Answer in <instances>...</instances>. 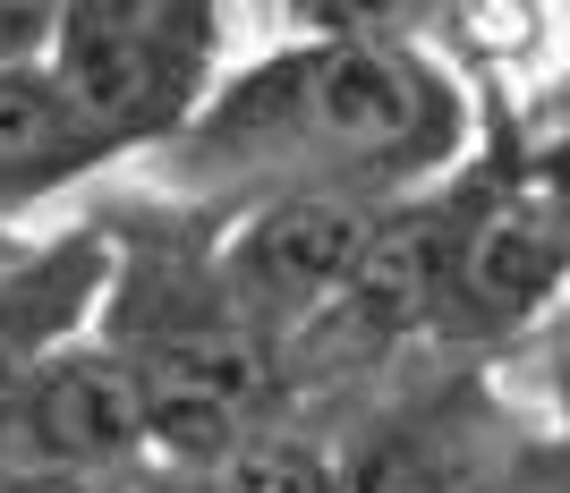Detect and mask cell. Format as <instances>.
I'll return each mask as SVG.
<instances>
[{"label":"cell","mask_w":570,"mask_h":493,"mask_svg":"<svg viewBox=\"0 0 570 493\" xmlns=\"http://www.w3.org/2000/svg\"><path fill=\"white\" fill-rule=\"evenodd\" d=\"M179 493H333V443H307L289 417L256 425L205 469H170Z\"/></svg>","instance_id":"10"},{"label":"cell","mask_w":570,"mask_h":493,"mask_svg":"<svg viewBox=\"0 0 570 493\" xmlns=\"http://www.w3.org/2000/svg\"><path fill=\"white\" fill-rule=\"evenodd\" d=\"M469 95L452 69H434L417 43H366V34H298L230 69L154 170L179 205L238 213L264 196L333 188L401 205L460 162Z\"/></svg>","instance_id":"1"},{"label":"cell","mask_w":570,"mask_h":493,"mask_svg":"<svg viewBox=\"0 0 570 493\" xmlns=\"http://www.w3.org/2000/svg\"><path fill=\"white\" fill-rule=\"evenodd\" d=\"M520 425L476 375H426L333 443V493H494Z\"/></svg>","instance_id":"5"},{"label":"cell","mask_w":570,"mask_h":493,"mask_svg":"<svg viewBox=\"0 0 570 493\" xmlns=\"http://www.w3.org/2000/svg\"><path fill=\"white\" fill-rule=\"evenodd\" d=\"M383 213H392L383 196H333V188L238 205V213H222V230H214L222 282L289 349V341H307L341 306V289L357 282V264H366V247L383 230Z\"/></svg>","instance_id":"4"},{"label":"cell","mask_w":570,"mask_h":493,"mask_svg":"<svg viewBox=\"0 0 570 493\" xmlns=\"http://www.w3.org/2000/svg\"><path fill=\"white\" fill-rule=\"evenodd\" d=\"M494 493H570V443H520Z\"/></svg>","instance_id":"13"},{"label":"cell","mask_w":570,"mask_h":493,"mask_svg":"<svg viewBox=\"0 0 570 493\" xmlns=\"http://www.w3.org/2000/svg\"><path fill=\"white\" fill-rule=\"evenodd\" d=\"M102 289H111V221L35 238V256L0 273V425H9L18 392L35 383V366L95 324Z\"/></svg>","instance_id":"9"},{"label":"cell","mask_w":570,"mask_h":493,"mask_svg":"<svg viewBox=\"0 0 570 493\" xmlns=\"http://www.w3.org/2000/svg\"><path fill=\"white\" fill-rule=\"evenodd\" d=\"M570 289V196L553 188H460L452 282L434 341H502Z\"/></svg>","instance_id":"6"},{"label":"cell","mask_w":570,"mask_h":493,"mask_svg":"<svg viewBox=\"0 0 570 493\" xmlns=\"http://www.w3.org/2000/svg\"><path fill=\"white\" fill-rule=\"evenodd\" d=\"M0 460L9 469H163L137 375L95 324L35 366V383L0 425Z\"/></svg>","instance_id":"7"},{"label":"cell","mask_w":570,"mask_h":493,"mask_svg":"<svg viewBox=\"0 0 570 493\" xmlns=\"http://www.w3.org/2000/svg\"><path fill=\"white\" fill-rule=\"evenodd\" d=\"M214 230L222 213L179 196L111 221V289L95 332L137 375L163 469H205L256 425L289 417V349L230 298Z\"/></svg>","instance_id":"2"},{"label":"cell","mask_w":570,"mask_h":493,"mask_svg":"<svg viewBox=\"0 0 570 493\" xmlns=\"http://www.w3.org/2000/svg\"><path fill=\"white\" fill-rule=\"evenodd\" d=\"M69 0H0V60H51Z\"/></svg>","instance_id":"12"},{"label":"cell","mask_w":570,"mask_h":493,"mask_svg":"<svg viewBox=\"0 0 570 493\" xmlns=\"http://www.w3.org/2000/svg\"><path fill=\"white\" fill-rule=\"evenodd\" d=\"M26 256H35V238H26L18 221H0V273H9V264H26Z\"/></svg>","instance_id":"15"},{"label":"cell","mask_w":570,"mask_h":493,"mask_svg":"<svg viewBox=\"0 0 570 493\" xmlns=\"http://www.w3.org/2000/svg\"><path fill=\"white\" fill-rule=\"evenodd\" d=\"M222 0H69L51 69L119 154H154L214 95Z\"/></svg>","instance_id":"3"},{"label":"cell","mask_w":570,"mask_h":493,"mask_svg":"<svg viewBox=\"0 0 570 493\" xmlns=\"http://www.w3.org/2000/svg\"><path fill=\"white\" fill-rule=\"evenodd\" d=\"M111 162L128 154L86 119L51 60H0V221H26L35 205L69 196Z\"/></svg>","instance_id":"8"},{"label":"cell","mask_w":570,"mask_h":493,"mask_svg":"<svg viewBox=\"0 0 570 493\" xmlns=\"http://www.w3.org/2000/svg\"><path fill=\"white\" fill-rule=\"evenodd\" d=\"M546 179L570 196V102H562V128H553V145H546Z\"/></svg>","instance_id":"14"},{"label":"cell","mask_w":570,"mask_h":493,"mask_svg":"<svg viewBox=\"0 0 570 493\" xmlns=\"http://www.w3.org/2000/svg\"><path fill=\"white\" fill-rule=\"evenodd\" d=\"M443 0H289L298 34H366V43H417Z\"/></svg>","instance_id":"11"}]
</instances>
